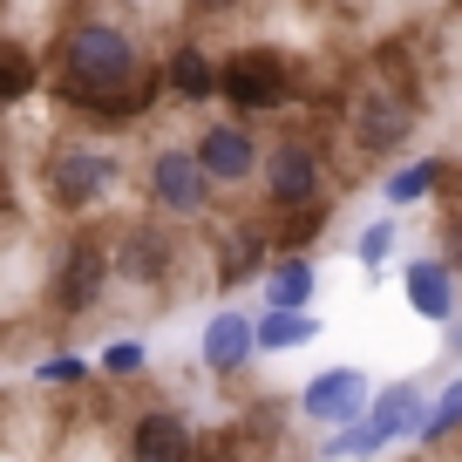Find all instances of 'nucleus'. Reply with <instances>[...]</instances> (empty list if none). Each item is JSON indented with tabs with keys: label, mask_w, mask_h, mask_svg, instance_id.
<instances>
[{
	"label": "nucleus",
	"mask_w": 462,
	"mask_h": 462,
	"mask_svg": "<svg viewBox=\"0 0 462 462\" xmlns=\"http://www.w3.org/2000/svg\"><path fill=\"white\" fill-rule=\"evenodd\" d=\"M150 367V346L143 340H109L102 346V361H96V374H109V381H136Z\"/></svg>",
	"instance_id": "21"
},
{
	"label": "nucleus",
	"mask_w": 462,
	"mask_h": 462,
	"mask_svg": "<svg viewBox=\"0 0 462 462\" xmlns=\"http://www.w3.org/2000/svg\"><path fill=\"white\" fill-rule=\"evenodd\" d=\"M394 238H402V231H394V217H374V225L354 238V259H361L367 273H381V265H388V252H394Z\"/></svg>",
	"instance_id": "22"
},
{
	"label": "nucleus",
	"mask_w": 462,
	"mask_h": 462,
	"mask_svg": "<svg viewBox=\"0 0 462 462\" xmlns=\"http://www.w3.org/2000/svg\"><path fill=\"white\" fill-rule=\"evenodd\" d=\"M456 429H462V381H448V388L435 394L429 408H421V429H415V442H421V448H442Z\"/></svg>",
	"instance_id": "19"
},
{
	"label": "nucleus",
	"mask_w": 462,
	"mask_h": 462,
	"mask_svg": "<svg viewBox=\"0 0 462 462\" xmlns=\"http://www.w3.org/2000/svg\"><path fill=\"white\" fill-rule=\"evenodd\" d=\"M34 374H42V388H82V381H88V361H82V354H48Z\"/></svg>",
	"instance_id": "23"
},
{
	"label": "nucleus",
	"mask_w": 462,
	"mask_h": 462,
	"mask_svg": "<svg viewBox=\"0 0 462 462\" xmlns=\"http://www.w3.org/2000/svg\"><path fill=\"white\" fill-rule=\"evenodd\" d=\"M217 102H231L238 116H265L292 102V69L279 48H238L217 61Z\"/></svg>",
	"instance_id": "4"
},
{
	"label": "nucleus",
	"mask_w": 462,
	"mask_h": 462,
	"mask_svg": "<svg viewBox=\"0 0 462 462\" xmlns=\"http://www.w3.org/2000/svg\"><path fill=\"white\" fill-rule=\"evenodd\" d=\"M116 279L123 286H163L171 279V265H177V245L163 238L157 225H130L123 238H116Z\"/></svg>",
	"instance_id": "12"
},
{
	"label": "nucleus",
	"mask_w": 462,
	"mask_h": 462,
	"mask_svg": "<svg viewBox=\"0 0 462 462\" xmlns=\"http://www.w3.org/2000/svg\"><path fill=\"white\" fill-rule=\"evenodd\" d=\"M163 88H171L177 102H217V61L204 55L198 42H177L171 55H163Z\"/></svg>",
	"instance_id": "15"
},
{
	"label": "nucleus",
	"mask_w": 462,
	"mask_h": 462,
	"mask_svg": "<svg viewBox=\"0 0 462 462\" xmlns=\"http://www.w3.org/2000/svg\"><path fill=\"white\" fill-rule=\"evenodd\" d=\"M259 157H265V143L245 130V123H211V130L198 136V163L211 171V184H252L259 177Z\"/></svg>",
	"instance_id": "9"
},
{
	"label": "nucleus",
	"mask_w": 462,
	"mask_h": 462,
	"mask_svg": "<svg viewBox=\"0 0 462 462\" xmlns=\"http://www.w3.org/2000/svg\"><path fill=\"white\" fill-rule=\"evenodd\" d=\"M109 279H116L109 245H102V238H69V245H61V259H55V273H48V306H55V313H69V319H82L88 306L109 292Z\"/></svg>",
	"instance_id": "6"
},
{
	"label": "nucleus",
	"mask_w": 462,
	"mask_h": 462,
	"mask_svg": "<svg viewBox=\"0 0 462 462\" xmlns=\"http://www.w3.org/2000/svg\"><path fill=\"white\" fill-rule=\"evenodd\" d=\"M198 361L211 367V374H245V367L259 361V313H238V306L211 313L204 333H198Z\"/></svg>",
	"instance_id": "8"
},
{
	"label": "nucleus",
	"mask_w": 462,
	"mask_h": 462,
	"mask_svg": "<svg viewBox=\"0 0 462 462\" xmlns=\"http://www.w3.org/2000/svg\"><path fill=\"white\" fill-rule=\"evenodd\" d=\"M163 96V82L143 75V48L123 21H69L55 42V102L61 109H82L96 123H130L150 102Z\"/></svg>",
	"instance_id": "1"
},
{
	"label": "nucleus",
	"mask_w": 462,
	"mask_h": 462,
	"mask_svg": "<svg viewBox=\"0 0 462 462\" xmlns=\"http://www.w3.org/2000/svg\"><path fill=\"white\" fill-rule=\"evenodd\" d=\"M442 346H448V361H462V313L442 319Z\"/></svg>",
	"instance_id": "25"
},
{
	"label": "nucleus",
	"mask_w": 462,
	"mask_h": 462,
	"mask_svg": "<svg viewBox=\"0 0 462 462\" xmlns=\"http://www.w3.org/2000/svg\"><path fill=\"white\" fill-rule=\"evenodd\" d=\"M273 231L265 225H238V231H225V245H217V286L225 292H238V286H252V279L273 265Z\"/></svg>",
	"instance_id": "13"
},
{
	"label": "nucleus",
	"mask_w": 462,
	"mask_h": 462,
	"mask_svg": "<svg viewBox=\"0 0 462 462\" xmlns=\"http://www.w3.org/2000/svg\"><path fill=\"white\" fill-rule=\"evenodd\" d=\"M211 171L198 163V150H157L150 157V204H157L163 217H204L211 211Z\"/></svg>",
	"instance_id": "7"
},
{
	"label": "nucleus",
	"mask_w": 462,
	"mask_h": 462,
	"mask_svg": "<svg viewBox=\"0 0 462 462\" xmlns=\"http://www.w3.org/2000/svg\"><path fill=\"white\" fill-rule=\"evenodd\" d=\"M123 184V157L102 143H55L42 157V198L55 204V211H96L109 190Z\"/></svg>",
	"instance_id": "2"
},
{
	"label": "nucleus",
	"mask_w": 462,
	"mask_h": 462,
	"mask_svg": "<svg viewBox=\"0 0 462 462\" xmlns=\"http://www.w3.org/2000/svg\"><path fill=\"white\" fill-rule=\"evenodd\" d=\"M442 177H448L442 157H415V163H394L381 190H388V204H421V198H435V190H442Z\"/></svg>",
	"instance_id": "18"
},
{
	"label": "nucleus",
	"mask_w": 462,
	"mask_h": 462,
	"mask_svg": "<svg viewBox=\"0 0 462 462\" xmlns=\"http://www.w3.org/2000/svg\"><path fill=\"white\" fill-rule=\"evenodd\" d=\"M130 456L136 462H177V456H190V421L177 415V408H143V415L130 421Z\"/></svg>",
	"instance_id": "14"
},
{
	"label": "nucleus",
	"mask_w": 462,
	"mask_h": 462,
	"mask_svg": "<svg viewBox=\"0 0 462 462\" xmlns=\"http://www.w3.org/2000/svg\"><path fill=\"white\" fill-rule=\"evenodd\" d=\"M456 265L435 252V259H408L402 265V292H408V313L415 319H429V327H442V319H456L462 313V286H456Z\"/></svg>",
	"instance_id": "10"
},
{
	"label": "nucleus",
	"mask_w": 462,
	"mask_h": 462,
	"mask_svg": "<svg viewBox=\"0 0 462 462\" xmlns=\"http://www.w3.org/2000/svg\"><path fill=\"white\" fill-rule=\"evenodd\" d=\"M319 319L306 306H265L259 313V354H292V346H313Z\"/></svg>",
	"instance_id": "17"
},
{
	"label": "nucleus",
	"mask_w": 462,
	"mask_h": 462,
	"mask_svg": "<svg viewBox=\"0 0 462 462\" xmlns=\"http://www.w3.org/2000/svg\"><path fill=\"white\" fill-rule=\"evenodd\" d=\"M415 116H421V96L408 82H367L346 96V136H354V150L361 157H394V150L415 136Z\"/></svg>",
	"instance_id": "3"
},
{
	"label": "nucleus",
	"mask_w": 462,
	"mask_h": 462,
	"mask_svg": "<svg viewBox=\"0 0 462 462\" xmlns=\"http://www.w3.org/2000/svg\"><path fill=\"white\" fill-rule=\"evenodd\" d=\"M442 259L462 273V217H442Z\"/></svg>",
	"instance_id": "24"
},
{
	"label": "nucleus",
	"mask_w": 462,
	"mask_h": 462,
	"mask_svg": "<svg viewBox=\"0 0 462 462\" xmlns=\"http://www.w3.org/2000/svg\"><path fill=\"white\" fill-rule=\"evenodd\" d=\"M34 96V55L21 42H0V102H28Z\"/></svg>",
	"instance_id": "20"
},
{
	"label": "nucleus",
	"mask_w": 462,
	"mask_h": 462,
	"mask_svg": "<svg viewBox=\"0 0 462 462\" xmlns=\"http://www.w3.org/2000/svg\"><path fill=\"white\" fill-rule=\"evenodd\" d=\"M259 177H265L273 211H292V204H319V198H327V157H319L313 136H279V143L259 157Z\"/></svg>",
	"instance_id": "5"
},
{
	"label": "nucleus",
	"mask_w": 462,
	"mask_h": 462,
	"mask_svg": "<svg viewBox=\"0 0 462 462\" xmlns=\"http://www.w3.org/2000/svg\"><path fill=\"white\" fill-rule=\"evenodd\" d=\"M367 374L361 367H327V374H313L300 388V415L306 421H319V429H340V421H354L367 408Z\"/></svg>",
	"instance_id": "11"
},
{
	"label": "nucleus",
	"mask_w": 462,
	"mask_h": 462,
	"mask_svg": "<svg viewBox=\"0 0 462 462\" xmlns=\"http://www.w3.org/2000/svg\"><path fill=\"white\" fill-rule=\"evenodd\" d=\"M259 286H265V306H313L319 273H313L306 252H273V265L259 273Z\"/></svg>",
	"instance_id": "16"
},
{
	"label": "nucleus",
	"mask_w": 462,
	"mask_h": 462,
	"mask_svg": "<svg viewBox=\"0 0 462 462\" xmlns=\"http://www.w3.org/2000/svg\"><path fill=\"white\" fill-rule=\"evenodd\" d=\"M190 7H198V14H231L238 0H190Z\"/></svg>",
	"instance_id": "26"
}]
</instances>
